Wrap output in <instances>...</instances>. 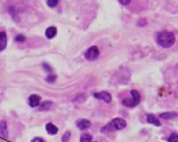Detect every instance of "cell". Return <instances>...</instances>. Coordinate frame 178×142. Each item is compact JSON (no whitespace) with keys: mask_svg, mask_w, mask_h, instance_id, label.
Here are the masks:
<instances>
[{"mask_svg":"<svg viewBox=\"0 0 178 142\" xmlns=\"http://www.w3.org/2000/svg\"><path fill=\"white\" fill-rule=\"evenodd\" d=\"M71 138V133L70 132H66L62 137V142H69Z\"/></svg>","mask_w":178,"mask_h":142,"instance_id":"cell-20","label":"cell"},{"mask_svg":"<svg viewBox=\"0 0 178 142\" xmlns=\"http://www.w3.org/2000/svg\"><path fill=\"white\" fill-rule=\"evenodd\" d=\"M41 97L38 96V94H32V96L29 97L28 99V104L30 107L34 108V107H38V106H40L41 104Z\"/></svg>","mask_w":178,"mask_h":142,"instance_id":"cell-6","label":"cell"},{"mask_svg":"<svg viewBox=\"0 0 178 142\" xmlns=\"http://www.w3.org/2000/svg\"><path fill=\"white\" fill-rule=\"evenodd\" d=\"M80 142H93V138H92L91 134L88 133H84L80 137Z\"/></svg>","mask_w":178,"mask_h":142,"instance_id":"cell-14","label":"cell"},{"mask_svg":"<svg viewBox=\"0 0 178 142\" xmlns=\"http://www.w3.org/2000/svg\"><path fill=\"white\" fill-rule=\"evenodd\" d=\"M0 135L4 138L7 136V125L4 120L0 121Z\"/></svg>","mask_w":178,"mask_h":142,"instance_id":"cell-12","label":"cell"},{"mask_svg":"<svg viewBox=\"0 0 178 142\" xmlns=\"http://www.w3.org/2000/svg\"><path fill=\"white\" fill-rule=\"evenodd\" d=\"M91 121L90 120H87V119H80L77 121L76 126L77 128H78L79 130H81V131H84V130H87L91 127Z\"/></svg>","mask_w":178,"mask_h":142,"instance_id":"cell-7","label":"cell"},{"mask_svg":"<svg viewBox=\"0 0 178 142\" xmlns=\"http://www.w3.org/2000/svg\"><path fill=\"white\" fill-rule=\"evenodd\" d=\"M42 66H43V69L45 70L47 73H51V72H52V69H51V67H50L49 64H47V63H43Z\"/></svg>","mask_w":178,"mask_h":142,"instance_id":"cell-21","label":"cell"},{"mask_svg":"<svg viewBox=\"0 0 178 142\" xmlns=\"http://www.w3.org/2000/svg\"><path fill=\"white\" fill-rule=\"evenodd\" d=\"M52 105V102H50V101H45V102H43L42 104L40 106V110H48V109L51 107Z\"/></svg>","mask_w":178,"mask_h":142,"instance_id":"cell-15","label":"cell"},{"mask_svg":"<svg viewBox=\"0 0 178 142\" xmlns=\"http://www.w3.org/2000/svg\"><path fill=\"white\" fill-rule=\"evenodd\" d=\"M118 1L122 5H128L131 2V0H118Z\"/></svg>","mask_w":178,"mask_h":142,"instance_id":"cell-22","label":"cell"},{"mask_svg":"<svg viewBox=\"0 0 178 142\" xmlns=\"http://www.w3.org/2000/svg\"><path fill=\"white\" fill-rule=\"evenodd\" d=\"M7 33L4 31L0 32V52L3 51V50L7 48Z\"/></svg>","mask_w":178,"mask_h":142,"instance_id":"cell-8","label":"cell"},{"mask_svg":"<svg viewBox=\"0 0 178 142\" xmlns=\"http://www.w3.org/2000/svg\"><path fill=\"white\" fill-rule=\"evenodd\" d=\"M177 116V113L176 112H165V113H162L159 115V117L162 119H173Z\"/></svg>","mask_w":178,"mask_h":142,"instance_id":"cell-13","label":"cell"},{"mask_svg":"<svg viewBox=\"0 0 178 142\" xmlns=\"http://www.w3.org/2000/svg\"><path fill=\"white\" fill-rule=\"evenodd\" d=\"M147 123H151V125H154L156 127L161 126V121H159V119L156 116H154L153 114H148L147 115Z\"/></svg>","mask_w":178,"mask_h":142,"instance_id":"cell-9","label":"cell"},{"mask_svg":"<svg viewBox=\"0 0 178 142\" xmlns=\"http://www.w3.org/2000/svg\"><path fill=\"white\" fill-rule=\"evenodd\" d=\"M95 99L97 100H102L104 101L105 103H111L112 102V96L111 93H107V91H100V93H96L93 94Z\"/></svg>","mask_w":178,"mask_h":142,"instance_id":"cell-5","label":"cell"},{"mask_svg":"<svg viewBox=\"0 0 178 142\" xmlns=\"http://www.w3.org/2000/svg\"><path fill=\"white\" fill-rule=\"evenodd\" d=\"M127 123L123 118H115L112 119L108 125H106L105 127L101 128V132L105 133V132H111V131H119V130H122L126 127Z\"/></svg>","mask_w":178,"mask_h":142,"instance_id":"cell-2","label":"cell"},{"mask_svg":"<svg viewBox=\"0 0 178 142\" xmlns=\"http://www.w3.org/2000/svg\"><path fill=\"white\" fill-rule=\"evenodd\" d=\"M58 1L59 0H47V5H48L49 7L53 8L58 4Z\"/></svg>","mask_w":178,"mask_h":142,"instance_id":"cell-19","label":"cell"},{"mask_svg":"<svg viewBox=\"0 0 178 142\" xmlns=\"http://www.w3.org/2000/svg\"><path fill=\"white\" fill-rule=\"evenodd\" d=\"M55 80H56V75H54V74H50V75L46 77V81L48 83H54Z\"/></svg>","mask_w":178,"mask_h":142,"instance_id":"cell-17","label":"cell"},{"mask_svg":"<svg viewBox=\"0 0 178 142\" xmlns=\"http://www.w3.org/2000/svg\"><path fill=\"white\" fill-rule=\"evenodd\" d=\"M25 40L26 38L23 34H18V35H16V37H15V42H17V43H24Z\"/></svg>","mask_w":178,"mask_h":142,"instance_id":"cell-18","label":"cell"},{"mask_svg":"<svg viewBox=\"0 0 178 142\" xmlns=\"http://www.w3.org/2000/svg\"><path fill=\"white\" fill-rule=\"evenodd\" d=\"M46 131L48 132L50 135H55V134H57L58 129H57V127L53 125L52 123H48L46 125Z\"/></svg>","mask_w":178,"mask_h":142,"instance_id":"cell-11","label":"cell"},{"mask_svg":"<svg viewBox=\"0 0 178 142\" xmlns=\"http://www.w3.org/2000/svg\"><path fill=\"white\" fill-rule=\"evenodd\" d=\"M169 142H178V134L177 133H172L168 138Z\"/></svg>","mask_w":178,"mask_h":142,"instance_id":"cell-16","label":"cell"},{"mask_svg":"<svg viewBox=\"0 0 178 142\" xmlns=\"http://www.w3.org/2000/svg\"><path fill=\"white\" fill-rule=\"evenodd\" d=\"M130 93H131V96H132L131 99H128V97H127V99H124L122 103H123V105L125 106V107L132 108V107H135L136 105L140 104L141 94L138 90H135V89H132Z\"/></svg>","mask_w":178,"mask_h":142,"instance_id":"cell-3","label":"cell"},{"mask_svg":"<svg viewBox=\"0 0 178 142\" xmlns=\"http://www.w3.org/2000/svg\"><path fill=\"white\" fill-rule=\"evenodd\" d=\"M156 42L162 48H170L175 43V35L170 31H162L157 34Z\"/></svg>","mask_w":178,"mask_h":142,"instance_id":"cell-1","label":"cell"},{"mask_svg":"<svg viewBox=\"0 0 178 142\" xmlns=\"http://www.w3.org/2000/svg\"><path fill=\"white\" fill-rule=\"evenodd\" d=\"M99 55H100V51L99 49H98V47L93 46L87 50V52H85L84 54V57L87 58L88 60L93 61V60H96V59L99 57Z\"/></svg>","mask_w":178,"mask_h":142,"instance_id":"cell-4","label":"cell"},{"mask_svg":"<svg viewBox=\"0 0 178 142\" xmlns=\"http://www.w3.org/2000/svg\"><path fill=\"white\" fill-rule=\"evenodd\" d=\"M31 142H45V141H44V139H42V138L35 137V138L32 139V141H31Z\"/></svg>","mask_w":178,"mask_h":142,"instance_id":"cell-23","label":"cell"},{"mask_svg":"<svg viewBox=\"0 0 178 142\" xmlns=\"http://www.w3.org/2000/svg\"><path fill=\"white\" fill-rule=\"evenodd\" d=\"M46 37L47 38H53L56 35V33H57V29H56L54 26H51V27H48L46 29Z\"/></svg>","mask_w":178,"mask_h":142,"instance_id":"cell-10","label":"cell"}]
</instances>
